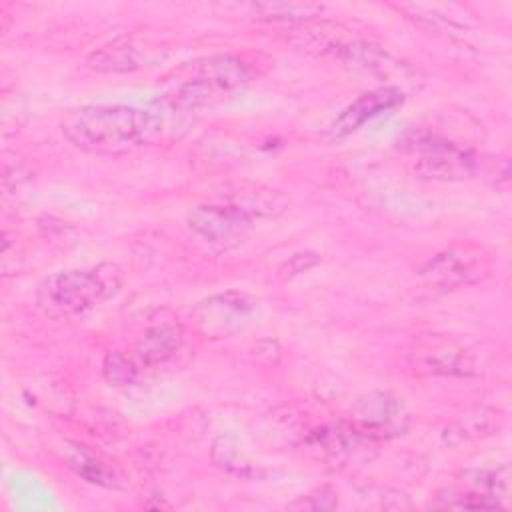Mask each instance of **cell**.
<instances>
[{"label":"cell","instance_id":"obj_1","mask_svg":"<svg viewBox=\"0 0 512 512\" xmlns=\"http://www.w3.org/2000/svg\"><path fill=\"white\" fill-rule=\"evenodd\" d=\"M162 132L158 112L128 104H86L62 120V134L72 146L102 156L154 146Z\"/></svg>","mask_w":512,"mask_h":512},{"label":"cell","instance_id":"obj_2","mask_svg":"<svg viewBox=\"0 0 512 512\" xmlns=\"http://www.w3.org/2000/svg\"><path fill=\"white\" fill-rule=\"evenodd\" d=\"M122 280V270L114 262L62 270L38 284L36 304L48 318H72L112 298L122 288Z\"/></svg>","mask_w":512,"mask_h":512},{"label":"cell","instance_id":"obj_3","mask_svg":"<svg viewBox=\"0 0 512 512\" xmlns=\"http://www.w3.org/2000/svg\"><path fill=\"white\" fill-rule=\"evenodd\" d=\"M254 68L240 56L216 54L188 62L168 80L164 102L172 110L192 112L220 100L224 94L248 84Z\"/></svg>","mask_w":512,"mask_h":512},{"label":"cell","instance_id":"obj_4","mask_svg":"<svg viewBox=\"0 0 512 512\" xmlns=\"http://www.w3.org/2000/svg\"><path fill=\"white\" fill-rule=\"evenodd\" d=\"M492 270L490 254L476 244H458L434 254L418 278L432 292H448L484 280Z\"/></svg>","mask_w":512,"mask_h":512},{"label":"cell","instance_id":"obj_5","mask_svg":"<svg viewBox=\"0 0 512 512\" xmlns=\"http://www.w3.org/2000/svg\"><path fill=\"white\" fill-rule=\"evenodd\" d=\"M510 468H470L456 476V484L436 494V508H506Z\"/></svg>","mask_w":512,"mask_h":512},{"label":"cell","instance_id":"obj_6","mask_svg":"<svg viewBox=\"0 0 512 512\" xmlns=\"http://www.w3.org/2000/svg\"><path fill=\"white\" fill-rule=\"evenodd\" d=\"M356 432L372 442L390 440L410 428V412L392 392H370L356 400L346 420Z\"/></svg>","mask_w":512,"mask_h":512},{"label":"cell","instance_id":"obj_7","mask_svg":"<svg viewBox=\"0 0 512 512\" xmlns=\"http://www.w3.org/2000/svg\"><path fill=\"white\" fill-rule=\"evenodd\" d=\"M410 148L418 152L414 172L428 180H462L476 172V158L434 134H420L410 140Z\"/></svg>","mask_w":512,"mask_h":512},{"label":"cell","instance_id":"obj_8","mask_svg":"<svg viewBox=\"0 0 512 512\" xmlns=\"http://www.w3.org/2000/svg\"><path fill=\"white\" fill-rule=\"evenodd\" d=\"M252 222L246 214L220 200L198 204L186 214L192 234L216 248L238 246L248 236Z\"/></svg>","mask_w":512,"mask_h":512},{"label":"cell","instance_id":"obj_9","mask_svg":"<svg viewBox=\"0 0 512 512\" xmlns=\"http://www.w3.org/2000/svg\"><path fill=\"white\" fill-rule=\"evenodd\" d=\"M256 302L244 292L214 294L194 308V316L204 332L214 336H230L242 330L254 316Z\"/></svg>","mask_w":512,"mask_h":512},{"label":"cell","instance_id":"obj_10","mask_svg":"<svg viewBox=\"0 0 512 512\" xmlns=\"http://www.w3.org/2000/svg\"><path fill=\"white\" fill-rule=\"evenodd\" d=\"M376 442L364 438L348 422L316 428L308 436V446L332 468H346L360 460H370L368 448Z\"/></svg>","mask_w":512,"mask_h":512},{"label":"cell","instance_id":"obj_11","mask_svg":"<svg viewBox=\"0 0 512 512\" xmlns=\"http://www.w3.org/2000/svg\"><path fill=\"white\" fill-rule=\"evenodd\" d=\"M332 56L348 62L356 68L372 72L386 80H400L402 84H412L416 80V72L396 56H392L386 48L366 42V40H346L342 38L332 50Z\"/></svg>","mask_w":512,"mask_h":512},{"label":"cell","instance_id":"obj_12","mask_svg":"<svg viewBox=\"0 0 512 512\" xmlns=\"http://www.w3.org/2000/svg\"><path fill=\"white\" fill-rule=\"evenodd\" d=\"M402 102H404L402 88L386 84V86L368 90V92L360 94L354 102H350L336 116V120L330 124V134L334 138L348 136V134L356 132L358 128H362L372 118H376L380 114H386V112H392Z\"/></svg>","mask_w":512,"mask_h":512},{"label":"cell","instance_id":"obj_13","mask_svg":"<svg viewBox=\"0 0 512 512\" xmlns=\"http://www.w3.org/2000/svg\"><path fill=\"white\" fill-rule=\"evenodd\" d=\"M216 200L230 204L246 214L250 220L274 218L288 210V198L270 186L258 182H236L224 186V192L216 194Z\"/></svg>","mask_w":512,"mask_h":512},{"label":"cell","instance_id":"obj_14","mask_svg":"<svg viewBox=\"0 0 512 512\" xmlns=\"http://www.w3.org/2000/svg\"><path fill=\"white\" fill-rule=\"evenodd\" d=\"M64 462L76 476H80L88 484L114 490L126 484L124 474L116 462H112L100 450L82 442H66Z\"/></svg>","mask_w":512,"mask_h":512},{"label":"cell","instance_id":"obj_15","mask_svg":"<svg viewBox=\"0 0 512 512\" xmlns=\"http://www.w3.org/2000/svg\"><path fill=\"white\" fill-rule=\"evenodd\" d=\"M184 332L174 318L152 322L134 346V360L140 368H156L174 358L182 346Z\"/></svg>","mask_w":512,"mask_h":512},{"label":"cell","instance_id":"obj_16","mask_svg":"<svg viewBox=\"0 0 512 512\" xmlns=\"http://www.w3.org/2000/svg\"><path fill=\"white\" fill-rule=\"evenodd\" d=\"M160 58V52L136 38H118L96 50L88 64L98 72H132L142 66H150Z\"/></svg>","mask_w":512,"mask_h":512},{"label":"cell","instance_id":"obj_17","mask_svg":"<svg viewBox=\"0 0 512 512\" xmlns=\"http://www.w3.org/2000/svg\"><path fill=\"white\" fill-rule=\"evenodd\" d=\"M248 16L260 22H288L300 24L314 16H320L324 6L310 2H258L246 6Z\"/></svg>","mask_w":512,"mask_h":512},{"label":"cell","instance_id":"obj_18","mask_svg":"<svg viewBox=\"0 0 512 512\" xmlns=\"http://www.w3.org/2000/svg\"><path fill=\"white\" fill-rule=\"evenodd\" d=\"M422 366L432 374L444 376H474L478 372L472 358L462 350L434 352L430 358L422 360Z\"/></svg>","mask_w":512,"mask_h":512},{"label":"cell","instance_id":"obj_19","mask_svg":"<svg viewBox=\"0 0 512 512\" xmlns=\"http://www.w3.org/2000/svg\"><path fill=\"white\" fill-rule=\"evenodd\" d=\"M212 458H214V462L220 468H224L226 472H232V474H236L240 478H254V476H258V470L252 466V462L228 438H218L214 442Z\"/></svg>","mask_w":512,"mask_h":512},{"label":"cell","instance_id":"obj_20","mask_svg":"<svg viewBox=\"0 0 512 512\" xmlns=\"http://www.w3.org/2000/svg\"><path fill=\"white\" fill-rule=\"evenodd\" d=\"M102 372L112 386H130L138 380L140 366L134 356H128L124 352H110L104 358Z\"/></svg>","mask_w":512,"mask_h":512},{"label":"cell","instance_id":"obj_21","mask_svg":"<svg viewBox=\"0 0 512 512\" xmlns=\"http://www.w3.org/2000/svg\"><path fill=\"white\" fill-rule=\"evenodd\" d=\"M338 506V496L330 486H318L312 492L294 500L288 508L290 510H334Z\"/></svg>","mask_w":512,"mask_h":512},{"label":"cell","instance_id":"obj_22","mask_svg":"<svg viewBox=\"0 0 512 512\" xmlns=\"http://www.w3.org/2000/svg\"><path fill=\"white\" fill-rule=\"evenodd\" d=\"M320 262V256L316 252H298V254H292L284 266L280 268V272L284 276H296V274H302L310 268H314L316 264Z\"/></svg>","mask_w":512,"mask_h":512}]
</instances>
